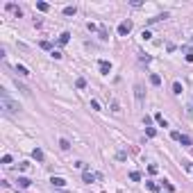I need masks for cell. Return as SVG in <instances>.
<instances>
[{
	"label": "cell",
	"instance_id": "18",
	"mask_svg": "<svg viewBox=\"0 0 193 193\" xmlns=\"http://www.w3.org/2000/svg\"><path fill=\"white\" fill-rule=\"evenodd\" d=\"M59 148H61V150H68V148H71V143H68V139H61V141H59Z\"/></svg>",
	"mask_w": 193,
	"mask_h": 193
},
{
	"label": "cell",
	"instance_id": "14",
	"mask_svg": "<svg viewBox=\"0 0 193 193\" xmlns=\"http://www.w3.org/2000/svg\"><path fill=\"white\" fill-rule=\"evenodd\" d=\"M77 14V9H75V7H71V5H68V7H64V16H75Z\"/></svg>",
	"mask_w": 193,
	"mask_h": 193
},
{
	"label": "cell",
	"instance_id": "1",
	"mask_svg": "<svg viewBox=\"0 0 193 193\" xmlns=\"http://www.w3.org/2000/svg\"><path fill=\"white\" fill-rule=\"evenodd\" d=\"M0 105H2V109H5L7 114H16V112L20 109V107H18V102H14V100H11V98H9V93H7L5 89H0Z\"/></svg>",
	"mask_w": 193,
	"mask_h": 193
},
{
	"label": "cell",
	"instance_id": "31",
	"mask_svg": "<svg viewBox=\"0 0 193 193\" xmlns=\"http://www.w3.org/2000/svg\"><path fill=\"white\" fill-rule=\"evenodd\" d=\"M2 164H11V155H5V157H2Z\"/></svg>",
	"mask_w": 193,
	"mask_h": 193
},
{
	"label": "cell",
	"instance_id": "24",
	"mask_svg": "<svg viewBox=\"0 0 193 193\" xmlns=\"http://www.w3.org/2000/svg\"><path fill=\"white\" fill-rule=\"evenodd\" d=\"M150 36H152V34H150V32H148V30H143V32H141V39H143V41H148V39H150Z\"/></svg>",
	"mask_w": 193,
	"mask_h": 193
},
{
	"label": "cell",
	"instance_id": "16",
	"mask_svg": "<svg viewBox=\"0 0 193 193\" xmlns=\"http://www.w3.org/2000/svg\"><path fill=\"white\" fill-rule=\"evenodd\" d=\"M130 179H132V182H139V179H141V173H139V170H132V173H130Z\"/></svg>",
	"mask_w": 193,
	"mask_h": 193
},
{
	"label": "cell",
	"instance_id": "19",
	"mask_svg": "<svg viewBox=\"0 0 193 193\" xmlns=\"http://www.w3.org/2000/svg\"><path fill=\"white\" fill-rule=\"evenodd\" d=\"M173 93H175V96L182 93V84H179V82H175V84H173Z\"/></svg>",
	"mask_w": 193,
	"mask_h": 193
},
{
	"label": "cell",
	"instance_id": "3",
	"mask_svg": "<svg viewBox=\"0 0 193 193\" xmlns=\"http://www.w3.org/2000/svg\"><path fill=\"white\" fill-rule=\"evenodd\" d=\"M100 73L102 75H109V73H112V64L107 59H100Z\"/></svg>",
	"mask_w": 193,
	"mask_h": 193
},
{
	"label": "cell",
	"instance_id": "4",
	"mask_svg": "<svg viewBox=\"0 0 193 193\" xmlns=\"http://www.w3.org/2000/svg\"><path fill=\"white\" fill-rule=\"evenodd\" d=\"M96 177H98V175H96V173H91V170H84V175H82V179H84L87 184H91Z\"/></svg>",
	"mask_w": 193,
	"mask_h": 193
},
{
	"label": "cell",
	"instance_id": "7",
	"mask_svg": "<svg viewBox=\"0 0 193 193\" xmlns=\"http://www.w3.org/2000/svg\"><path fill=\"white\" fill-rule=\"evenodd\" d=\"M32 157H34L36 161H43V150H41V148H34V150H32Z\"/></svg>",
	"mask_w": 193,
	"mask_h": 193
},
{
	"label": "cell",
	"instance_id": "26",
	"mask_svg": "<svg viewBox=\"0 0 193 193\" xmlns=\"http://www.w3.org/2000/svg\"><path fill=\"white\" fill-rule=\"evenodd\" d=\"M186 61H188V64H193V50L186 52Z\"/></svg>",
	"mask_w": 193,
	"mask_h": 193
},
{
	"label": "cell",
	"instance_id": "30",
	"mask_svg": "<svg viewBox=\"0 0 193 193\" xmlns=\"http://www.w3.org/2000/svg\"><path fill=\"white\" fill-rule=\"evenodd\" d=\"M52 57H55V59H61V57H64V55H61L59 50H52Z\"/></svg>",
	"mask_w": 193,
	"mask_h": 193
},
{
	"label": "cell",
	"instance_id": "29",
	"mask_svg": "<svg viewBox=\"0 0 193 193\" xmlns=\"http://www.w3.org/2000/svg\"><path fill=\"white\" fill-rule=\"evenodd\" d=\"M179 136H182L179 132H170V139H175V141H179Z\"/></svg>",
	"mask_w": 193,
	"mask_h": 193
},
{
	"label": "cell",
	"instance_id": "12",
	"mask_svg": "<svg viewBox=\"0 0 193 193\" xmlns=\"http://www.w3.org/2000/svg\"><path fill=\"white\" fill-rule=\"evenodd\" d=\"M68 39H71V32H64V34L59 36V46H66V43H68Z\"/></svg>",
	"mask_w": 193,
	"mask_h": 193
},
{
	"label": "cell",
	"instance_id": "25",
	"mask_svg": "<svg viewBox=\"0 0 193 193\" xmlns=\"http://www.w3.org/2000/svg\"><path fill=\"white\" fill-rule=\"evenodd\" d=\"M41 48H43V50H50L52 46H50V41H41Z\"/></svg>",
	"mask_w": 193,
	"mask_h": 193
},
{
	"label": "cell",
	"instance_id": "10",
	"mask_svg": "<svg viewBox=\"0 0 193 193\" xmlns=\"http://www.w3.org/2000/svg\"><path fill=\"white\" fill-rule=\"evenodd\" d=\"M134 96H136V100H143V87H141V84L134 87Z\"/></svg>",
	"mask_w": 193,
	"mask_h": 193
},
{
	"label": "cell",
	"instance_id": "32",
	"mask_svg": "<svg viewBox=\"0 0 193 193\" xmlns=\"http://www.w3.org/2000/svg\"><path fill=\"white\" fill-rule=\"evenodd\" d=\"M191 41H193V34H191Z\"/></svg>",
	"mask_w": 193,
	"mask_h": 193
},
{
	"label": "cell",
	"instance_id": "5",
	"mask_svg": "<svg viewBox=\"0 0 193 193\" xmlns=\"http://www.w3.org/2000/svg\"><path fill=\"white\" fill-rule=\"evenodd\" d=\"M50 184H52V186H57V188H61V186H66V179H64V177H52Z\"/></svg>",
	"mask_w": 193,
	"mask_h": 193
},
{
	"label": "cell",
	"instance_id": "28",
	"mask_svg": "<svg viewBox=\"0 0 193 193\" xmlns=\"http://www.w3.org/2000/svg\"><path fill=\"white\" fill-rule=\"evenodd\" d=\"M112 109H114V112L118 114V112H121V105H118V102H112Z\"/></svg>",
	"mask_w": 193,
	"mask_h": 193
},
{
	"label": "cell",
	"instance_id": "8",
	"mask_svg": "<svg viewBox=\"0 0 193 193\" xmlns=\"http://www.w3.org/2000/svg\"><path fill=\"white\" fill-rule=\"evenodd\" d=\"M16 73H18V75H23V77H27V75H30V71H27V68L23 66V64H16Z\"/></svg>",
	"mask_w": 193,
	"mask_h": 193
},
{
	"label": "cell",
	"instance_id": "6",
	"mask_svg": "<svg viewBox=\"0 0 193 193\" xmlns=\"http://www.w3.org/2000/svg\"><path fill=\"white\" fill-rule=\"evenodd\" d=\"M164 18H168L166 11H164V14H159V16H152V18H148V25H152V23H159V20H164Z\"/></svg>",
	"mask_w": 193,
	"mask_h": 193
},
{
	"label": "cell",
	"instance_id": "9",
	"mask_svg": "<svg viewBox=\"0 0 193 193\" xmlns=\"http://www.w3.org/2000/svg\"><path fill=\"white\" fill-rule=\"evenodd\" d=\"M150 84H152V87H159V84H161V77H159L157 73H152V75H150Z\"/></svg>",
	"mask_w": 193,
	"mask_h": 193
},
{
	"label": "cell",
	"instance_id": "17",
	"mask_svg": "<svg viewBox=\"0 0 193 193\" xmlns=\"http://www.w3.org/2000/svg\"><path fill=\"white\" fill-rule=\"evenodd\" d=\"M146 134L150 139H155V136H157V130H155V127H146Z\"/></svg>",
	"mask_w": 193,
	"mask_h": 193
},
{
	"label": "cell",
	"instance_id": "11",
	"mask_svg": "<svg viewBox=\"0 0 193 193\" xmlns=\"http://www.w3.org/2000/svg\"><path fill=\"white\" fill-rule=\"evenodd\" d=\"M32 184V179H27V177H18V186L20 188H27Z\"/></svg>",
	"mask_w": 193,
	"mask_h": 193
},
{
	"label": "cell",
	"instance_id": "15",
	"mask_svg": "<svg viewBox=\"0 0 193 193\" xmlns=\"http://www.w3.org/2000/svg\"><path fill=\"white\" fill-rule=\"evenodd\" d=\"M36 9H39V11H48L50 5H48V2H36Z\"/></svg>",
	"mask_w": 193,
	"mask_h": 193
},
{
	"label": "cell",
	"instance_id": "27",
	"mask_svg": "<svg viewBox=\"0 0 193 193\" xmlns=\"http://www.w3.org/2000/svg\"><path fill=\"white\" fill-rule=\"evenodd\" d=\"M148 170H150V175H155V173H157V166H155V164H150V166H148Z\"/></svg>",
	"mask_w": 193,
	"mask_h": 193
},
{
	"label": "cell",
	"instance_id": "2",
	"mask_svg": "<svg viewBox=\"0 0 193 193\" xmlns=\"http://www.w3.org/2000/svg\"><path fill=\"white\" fill-rule=\"evenodd\" d=\"M132 20H123V23H121V25H118V34H121V36H127V34H130V32H132Z\"/></svg>",
	"mask_w": 193,
	"mask_h": 193
},
{
	"label": "cell",
	"instance_id": "20",
	"mask_svg": "<svg viewBox=\"0 0 193 193\" xmlns=\"http://www.w3.org/2000/svg\"><path fill=\"white\" fill-rule=\"evenodd\" d=\"M179 143H182V146H191V139H188L186 134H182V136H179Z\"/></svg>",
	"mask_w": 193,
	"mask_h": 193
},
{
	"label": "cell",
	"instance_id": "23",
	"mask_svg": "<svg viewBox=\"0 0 193 193\" xmlns=\"http://www.w3.org/2000/svg\"><path fill=\"white\" fill-rule=\"evenodd\" d=\"M91 109H96V112H100V102H98V100H91Z\"/></svg>",
	"mask_w": 193,
	"mask_h": 193
},
{
	"label": "cell",
	"instance_id": "13",
	"mask_svg": "<svg viewBox=\"0 0 193 193\" xmlns=\"http://www.w3.org/2000/svg\"><path fill=\"white\" fill-rule=\"evenodd\" d=\"M155 121H157V123H159V125H161V127H168V123H166V118H164V116H161V114H155Z\"/></svg>",
	"mask_w": 193,
	"mask_h": 193
},
{
	"label": "cell",
	"instance_id": "22",
	"mask_svg": "<svg viewBox=\"0 0 193 193\" xmlns=\"http://www.w3.org/2000/svg\"><path fill=\"white\" fill-rule=\"evenodd\" d=\"M75 84H77V89H84V87H87V80H84V77H80Z\"/></svg>",
	"mask_w": 193,
	"mask_h": 193
},
{
	"label": "cell",
	"instance_id": "21",
	"mask_svg": "<svg viewBox=\"0 0 193 193\" xmlns=\"http://www.w3.org/2000/svg\"><path fill=\"white\" fill-rule=\"evenodd\" d=\"M146 186L150 188V191H159V184H155V182H146Z\"/></svg>",
	"mask_w": 193,
	"mask_h": 193
}]
</instances>
